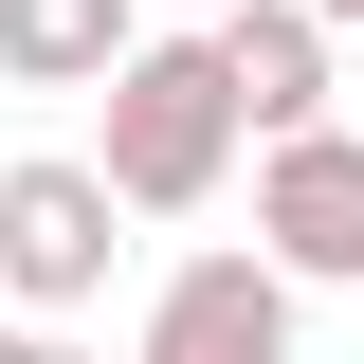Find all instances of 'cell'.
<instances>
[{"mask_svg":"<svg viewBox=\"0 0 364 364\" xmlns=\"http://www.w3.org/2000/svg\"><path fill=\"white\" fill-rule=\"evenodd\" d=\"M291 310H310V291L273 255H182L164 291H146V346L128 364H291Z\"/></svg>","mask_w":364,"mask_h":364,"instance_id":"277c9868","label":"cell"},{"mask_svg":"<svg viewBox=\"0 0 364 364\" xmlns=\"http://www.w3.org/2000/svg\"><path fill=\"white\" fill-rule=\"evenodd\" d=\"M146 55V0H0V73L18 91H109Z\"/></svg>","mask_w":364,"mask_h":364,"instance_id":"8992f818","label":"cell"},{"mask_svg":"<svg viewBox=\"0 0 364 364\" xmlns=\"http://www.w3.org/2000/svg\"><path fill=\"white\" fill-rule=\"evenodd\" d=\"M219 91H237L255 146H310L328 128V18H310V0H237V18H219Z\"/></svg>","mask_w":364,"mask_h":364,"instance_id":"5b68a950","label":"cell"},{"mask_svg":"<svg viewBox=\"0 0 364 364\" xmlns=\"http://www.w3.org/2000/svg\"><path fill=\"white\" fill-rule=\"evenodd\" d=\"M128 200H109V182L73 164V146H37V164H0V291H18V310H91V291H109V255H128Z\"/></svg>","mask_w":364,"mask_h":364,"instance_id":"7a4b0ae2","label":"cell"},{"mask_svg":"<svg viewBox=\"0 0 364 364\" xmlns=\"http://www.w3.org/2000/svg\"><path fill=\"white\" fill-rule=\"evenodd\" d=\"M255 255L291 291H364V128H310L255 164Z\"/></svg>","mask_w":364,"mask_h":364,"instance_id":"3957f363","label":"cell"},{"mask_svg":"<svg viewBox=\"0 0 364 364\" xmlns=\"http://www.w3.org/2000/svg\"><path fill=\"white\" fill-rule=\"evenodd\" d=\"M310 18H328V37H364V0H310Z\"/></svg>","mask_w":364,"mask_h":364,"instance_id":"ba28073f","label":"cell"},{"mask_svg":"<svg viewBox=\"0 0 364 364\" xmlns=\"http://www.w3.org/2000/svg\"><path fill=\"white\" fill-rule=\"evenodd\" d=\"M0 364H91V346H73V328H37V310H18V328H0Z\"/></svg>","mask_w":364,"mask_h":364,"instance_id":"52a82bcc","label":"cell"},{"mask_svg":"<svg viewBox=\"0 0 364 364\" xmlns=\"http://www.w3.org/2000/svg\"><path fill=\"white\" fill-rule=\"evenodd\" d=\"M237 164V91H219V37H146L128 73H109V146H91V182L128 200V219H200Z\"/></svg>","mask_w":364,"mask_h":364,"instance_id":"6da1fadb","label":"cell"},{"mask_svg":"<svg viewBox=\"0 0 364 364\" xmlns=\"http://www.w3.org/2000/svg\"><path fill=\"white\" fill-rule=\"evenodd\" d=\"M182 18H200V37H219V18H237V0H182Z\"/></svg>","mask_w":364,"mask_h":364,"instance_id":"9c48e42d","label":"cell"}]
</instances>
